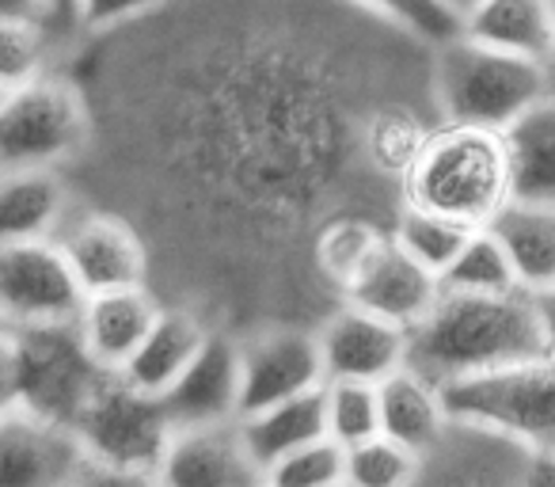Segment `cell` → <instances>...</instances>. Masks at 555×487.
I'll return each mask as SVG.
<instances>
[{
	"mask_svg": "<svg viewBox=\"0 0 555 487\" xmlns=\"http://www.w3.org/2000/svg\"><path fill=\"white\" fill-rule=\"evenodd\" d=\"M327 434L343 446H354L380 434V396L373 381H324Z\"/></svg>",
	"mask_w": 555,
	"mask_h": 487,
	"instance_id": "30",
	"label": "cell"
},
{
	"mask_svg": "<svg viewBox=\"0 0 555 487\" xmlns=\"http://www.w3.org/2000/svg\"><path fill=\"white\" fill-rule=\"evenodd\" d=\"M77 206L65 171L12 168L0 171V244L57 236L69 209Z\"/></svg>",
	"mask_w": 555,
	"mask_h": 487,
	"instance_id": "20",
	"label": "cell"
},
{
	"mask_svg": "<svg viewBox=\"0 0 555 487\" xmlns=\"http://www.w3.org/2000/svg\"><path fill=\"white\" fill-rule=\"evenodd\" d=\"M438 297L441 279L434 271H426L423 264H415L392 236L380 240L377 248L365 256V264L350 274L347 290H343V302L377 312V317L392 320V324L408 328V332L434 309Z\"/></svg>",
	"mask_w": 555,
	"mask_h": 487,
	"instance_id": "16",
	"label": "cell"
},
{
	"mask_svg": "<svg viewBox=\"0 0 555 487\" xmlns=\"http://www.w3.org/2000/svg\"><path fill=\"white\" fill-rule=\"evenodd\" d=\"M69 35L57 31L50 20H0V92H12L20 85H31L35 77L50 69H62Z\"/></svg>",
	"mask_w": 555,
	"mask_h": 487,
	"instance_id": "26",
	"label": "cell"
},
{
	"mask_svg": "<svg viewBox=\"0 0 555 487\" xmlns=\"http://www.w3.org/2000/svg\"><path fill=\"white\" fill-rule=\"evenodd\" d=\"M171 426H202L240 415V343L236 335L209 332L183 377L160 396Z\"/></svg>",
	"mask_w": 555,
	"mask_h": 487,
	"instance_id": "17",
	"label": "cell"
},
{
	"mask_svg": "<svg viewBox=\"0 0 555 487\" xmlns=\"http://www.w3.org/2000/svg\"><path fill=\"white\" fill-rule=\"evenodd\" d=\"M240 431L251 449V457L259 461L262 476L274 461H282L294 449L309 446V441L327 434V415H324V385L309 388V393L286 396V400L255 408L247 415H240Z\"/></svg>",
	"mask_w": 555,
	"mask_h": 487,
	"instance_id": "23",
	"label": "cell"
},
{
	"mask_svg": "<svg viewBox=\"0 0 555 487\" xmlns=\"http://www.w3.org/2000/svg\"><path fill=\"white\" fill-rule=\"evenodd\" d=\"M358 4H370V9L385 12V16H392L408 31L423 35L426 42H441L461 31V20L449 16L438 0H358Z\"/></svg>",
	"mask_w": 555,
	"mask_h": 487,
	"instance_id": "32",
	"label": "cell"
},
{
	"mask_svg": "<svg viewBox=\"0 0 555 487\" xmlns=\"http://www.w3.org/2000/svg\"><path fill=\"white\" fill-rule=\"evenodd\" d=\"M209 339V324L202 317H194L183 305H160L153 328L145 332V339L138 343L130 358L122 362V377L130 385H138L141 393L164 396L186 366L198 358V350Z\"/></svg>",
	"mask_w": 555,
	"mask_h": 487,
	"instance_id": "19",
	"label": "cell"
},
{
	"mask_svg": "<svg viewBox=\"0 0 555 487\" xmlns=\"http://www.w3.org/2000/svg\"><path fill=\"white\" fill-rule=\"evenodd\" d=\"M92 141V111L69 69L0 95V171L73 168Z\"/></svg>",
	"mask_w": 555,
	"mask_h": 487,
	"instance_id": "6",
	"label": "cell"
},
{
	"mask_svg": "<svg viewBox=\"0 0 555 487\" xmlns=\"http://www.w3.org/2000/svg\"><path fill=\"white\" fill-rule=\"evenodd\" d=\"M62 69L92 111L77 202L141 232L164 305L236 339L339 309L320 236L392 229L441 123L434 42L358 0H156Z\"/></svg>",
	"mask_w": 555,
	"mask_h": 487,
	"instance_id": "1",
	"label": "cell"
},
{
	"mask_svg": "<svg viewBox=\"0 0 555 487\" xmlns=\"http://www.w3.org/2000/svg\"><path fill=\"white\" fill-rule=\"evenodd\" d=\"M12 347H16L20 400L73 426L80 403L103 373V366L88 355L77 320L16 328Z\"/></svg>",
	"mask_w": 555,
	"mask_h": 487,
	"instance_id": "8",
	"label": "cell"
},
{
	"mask_svg": "<svg viewBox=\"0 0 555 487\" xmlns=\"http://www.w3.org/2000/svg\"><path fill=\"white\" fill-rule=\"evenodd\" d=\"M461 31L483 47L555 65L547 0H479L461 20Z\"/></svg>",
	"mask_w": 555,
	"mask_h": 487,
	"instance_id": "25",
	"label": "cell"
},
{
	"mask_svg": "<svg viewBox=\"0 0 555 487\" xmlns=\"http://www.w3.org/2000/svg\"><path fill=\"white\" fill-rule=\"evenodd\" d=\"M509 198L514 191L502 130L438 123L418 141L403 171V206L430 209L472 229H483Z\"/></svg>",
	"mask_w": 555,
	"mask_h": 487,
	"instance_id": "3",
	"label": "cell"
},
{
	"mask_svg": "<svg viewBox=\"0 0 555 487\" xmlns=\"http://www.w3.org/2000/svg\"><path fill=\"white\" fill-rule=\"evenodd\" d=\"M50 9V24L57 27L62 35H69V39H77V0H47Z\"/></svg>",
	"mask_w": 555,
	"mask_h": 487,
	"instance_id": "36",
	"label": "cell"
},
{
	"mask_svg": "<svg viewBox=\"0 0 555 487\" xmlns=\"http://www.w3.org/2000/svg\"><path fill=\"white\" fill-rule=\"evenodd\" d=\"M0 95H4V92H0Z\"/></svg>",
	"mask_w": 555,
	"mask_h": 487,
	"instance_id": "42",
	"label": "cell"
},
{
	"mask_svg": "<svg viewBox=\"0 0 555 487\" xmlns=\"http://www.w3.org/2000/svg\"><path fill=\"white\" fill-rule=\"evenodd\" d=\"M24 16V20H50L47 0H0V20Z\"/></svg>",
	"mask_w": 555,
	"mask_h": 487,
	"instance_id": "37",
	"label": "cell"
},
{
	"mask_svg": "<svg viewBox=\"0 0 555 487\" xmlns=\"http://www.w3.org/2000/svg\"><path fill=\"white\" fill-rule=\"evenodd\" d=\"M537 449L494 426L449 415L446 434L430 453H423L418 484H529Z\"/></svg>",
	"mask_w": 555,
	"mask_h": 487,
	"instance_id": "13",
	"label": "cell"
},
{
	"mask_svg": "<svg viewBox=\"0 0 555 487\" xmlns=\"http://www.w3.org/2000/svg\"><path fill=\"white\" fill-rule=\"evenodd\" d=\"M85 297L54 236L0 244V309L16 328L77 320Z\"/></svg>",
	"mask_w": 555,
	"mask_h": 487,
	"instance_id": "9",
	"label": "cell"
},
{
	"mask_svg": "<svg viewBox=\"0 0 555 487\" xmlns=\"http://www.w3.org/2000/svg\"><path fill=\"white\" fill-rule=\"evenodd\" d=\"M156 484L168 487H251L262 484V469L251 457L236 419L202 426H179L164 449Z\"/></svg>",
	"mask_w": 555,
	"mask_h": 487,
	"instance_id": "15",
	"label": "cell"
},
{
	"mask_svg": "<svg viewBox=\"0 0 555 487\" xmlns=\"http://www.w3.org/2000/svg\"><path fill=\"white\" fill-rule=\"evenodd\" d=\"M509 191L525 202H555V92L540 95L502 130Z\"/></svg>",
	"mask_w": 555,
	"mask_h": 487,
	"instance_id": "24",
	"label": "cell"
},
{
	"mask_svg": "<svg viewBox=\"0 0 555 487\" xmlns=\"http://www.w3.org/2000/svg\"><path fill=\"white\" fill-rule=\"evenodd\" d=\"M529 302H532V317H537V328H540V339H544V350L555 355V286L529 290Z\"/></svg>",
	"mask_w": 555,
	"mask_h": 487,
	"instance_id": "34",
	"label": "cell"
},
{
	"mask_svg": "<svg viewBox=\"0 0 555 487\" xmlns=\"http://www.w3.org/2000/svg\"><path fill=\"white\" fill-rule=\"evenodd\" d=\"M73 431L88 453L80 484H156L176 426L160 396L141 393L118 370H103L80 403Z\"/></svg>",
	"mask_w": 555,
	"mask_h": 487,
	"instance_id": "4",
	"label": "cell"
},
{
	"mask_svg": "<svg viewBox=\"0 0 555 487\" xmlns=\"http://www.w3.org/2000/svg\"><path fill=\"white\" fill-rule=\"evenodd\" d=\"M160 305L164 302L149 286H118L103 290V294H88L77 317L88 355L103 370H122V362L153 328Z\"/></svg>",
	"mask_w": 555,
	"mask_h": 487,
	"instance_id": "18",
	"label": "cell"
},
{
	"mask_svg": "<svg viewBox=\"0 0 555 487\" xmlns=\"http://www.w3.org/2000/svg\"><path fill=\"white\" fill-rule=\"evenodd\" d=\"M380 396V431L403 441L418 457L430 453L449 426V408L441 385H434L415 366H400L385 381H377Z\"/></svg>",
	"mask_w": 555,
	"mask_h": 487,
	"instance_id": "21",
	"label": "cell"
},
{
	"mask_svg": "<svg viewBox=\"0 0 555 487\" xmlns=\"http://www.w3.org/2000/svg\"><path fill=\"white\" fill-rule=\"evenodd\" d=\"M441 396L453 419L494 426L537 453H555V355L449 381Z\"/></svg>",
	"mask_w": 555,
	"mask_h": 487,
	"instance_id": "7",
	"label": "cell"
},
{
	"mask_svg": "<svg viewBox=\"0 0 555 487\" xmlns=\"http://www.w3.org/2000/svg\"><path fill=\"white\" fill-rule=\"evenodd\" d=\"M552 92H555V65H552Z\"/></svg>",
	"mask_w": 555,
	"mask_h": 487,
	"instance_id": "41",
	"label": "cell"
},
{
	"mask_svg": "<svg viewBox=\"0 0 555 487\" xmlns=\"http://www.w3.org/2000/svg\"><path fill=\"white\" fill-rule=\"evenodd\" d=\"M320 358L327 381H385L408 366V328L377 317L370 309L343 302L317 324Z\"/></svg>",
	"mask_w": 555,
	"mask_h": 487,
	"instance_id": "14",
	"label": "cell"
},
{
	"mask_svg": "<svg viewBox=\"0 0 555 487\" xmlns=\"http://www.w3.org/2000/svg\"><path fill=\"white\" fill-rule=\"evenodd\" d=\"M472 225H461L453 217H441L430 214V209H415V206H403L392 221V240L408 252L415 264H423L426 271H434L441 279L449 264L461 256V248L468 244L472 236Z\"/></svg>",
	"mask_w": 555,
	"mask_h": 487,
	"instance_id": "27",
	"label": "cell"
},
{
	"mask_svg": "<svg viewBox=\"0 0 555 487\" xmlns=\"http://www.w3.org/2000/svg\"><path fill=\"white\" fill-rule=\"evenodd\" d=\"M487 229L502 240V248H506L509 264H514L517 286H555V202L509 198L487 221Z\"/></svg>",
	"mask_w": 555,
	"mask_h": 487,
	"instance_id": "22",
	"label": "cell"
},
{
	"mask_svg": "<svg viewBox=\"0 0 555 487\" xmlns=\"http://www.w3.org/2000/svg\"><path fill=\"white\" fill-rule=\"evenodd\" d=\"M156 0H77V31L95 35L153 9Z\"/></svg>",
	"mask_w": 555,
	"mask_h": 487,
	"instance_id": "33",
	"label": "cell"
},
{
	"mask_svg": "<svg viewBox=\"0 0 555 487\" xmlns=\"http://www.w3.org/2000/svg\"><path fill=\"white\" fill-rule=\"evenodd\" d=\"M552 92V65L483 47L464 31L434 42V103L441 123L506 130Z\"/></svg>",
	"mask_w": 555,
	"mask_h": 487,
	"instance_id": "5",
	"label": "cell"
},
{
	"mask_svg": "<svg viewBox=\"0 0 555 487\" xmlns=\"http://www.w3.org/2000/svg\"><path fill=\"white\" fill-rule=\"evenodd\" d=\"M262 484L278 487H335L347 484V446L332 434L294 449L282 461H274L262 476Z\"/></svg>",
	"mask_w": 555,
	"mask_h": 487,
	"instance_id": "31",
	"label": "cell"
},
{
	"mask_svg": "<svg viewBox=\"0 0 555 487\" xmlns=\"http://www.w3.org/2000/svg\"><path fill=\"white\" fill-rule=\"evenodd\" d=\"M12 332H16V324H12V320H9V312L0 309V343L12 339Z\"/></svg>",
	"mask_w": 555,
	"mask_h": 487,
	"instance_id": "39",
	"label": "cell"
},
{
	"mask_svg": "<svg viewBox=\"0 0 555 487\" xmlns=\"http://www.w3.org/2000/svg\"><path fill=\"white\" fill-rule=\"evenodd\" d=\"M240 343V415L324 385L317 328L278 324Z\"/></svg>",
	"mask_w": 555,
	"mask_h": 487,
	"instance_id": "12",
	"label": "cell"
},
{
	"mask_svg": "<svg viewBox=\"0 0 555 487\" xmlns=\"http://www.w3.org/2000/svg\"><path fill=\"white\" fill-rule=\"evenodd\" d=\"M20 400V381H16V347L12 339L0 343V411Z\"/></svg>",
	"mask_w": 555,
	"mask_h": 487,
	"instance_id": "35",
	"label": "cell"
},
{
	"mask_svg": "<svg viewBox=\"0 0 555 487\" xmlns=\"http://www.w3.org/2000/svg\"><path fill=\"white\" fill-rule=\"evenodd\" d=\"M537 355L547 350L532 317L529 290H506V294L441 290L434 309L408 332V366L426 373L434 385H449Z\"/></svg>",
	"mask_w": 555,
	"mask_h": 487,
	"instance_id": "2",
	"label": "cell"
},
{
	"mask_svg": "<svg viewBox=\"0 0 555 487\" xmlns=\"http://www.w3.org/2000/svg\"><path fill=\"white\" fill-rule=\"evenodd\" d=\"M441 290H464V294H506L517 286L514 264H509L502 240L491 229H476L461 256L441 271Z\"/></svg>",
	"mask_w": 555,
	"mask_h": 487,
	"instance_id": "28",
	"label": "cell"
},
{
	"mask_svg": "<svg viewBox=\"0 0 555 487\" xmlns=\"http://www.w3.org/2000/svg\"><path fill=\"white\" fill-rule=\"evenodd\" d=\"M423 457L385 431L347 446V484L350 487H408L418 484Z\"/></svg>",
	"mask_w": 555,
	"mask_h": 487,
	"instance_id": "29",
	"label": "cell"
},
{
	"mask_svg": "<svg viewBox=\"0 0 555 487\" xmlns=\"http://www.w3.org/2000/svg\"><path fill=\"white\" fill-rule=\"evenodd\" d=\"M547 12H552V57H555V0H547Z\"/></svg>",
	"mask_w": 555,
	"mask_h": 487,
	"instance_id": "40",
	"label": "cell"
},
{
	"mask_svg": "<svg viewBox=\"0 0 555 487\" xmlns=\"http://www.w3.org/2000/svg\"><path fill=\"white\" fill-rule=\"evenodd\" d=\"M438 4H441V9H446V12H449V16L464 20V16H468V12H472V9H476L479 0H438Z\"/></svg>",
	"mask_w": 555,
	"mask_h": 487,
	"instance_id": "38",
	"label": "cell"
},
{
	"mask_svg": "<svg viewBox=\"0 0 555 487\" xmlns=\"http://www.w3.org/2000/svg\"><path fill=\"white\" fill-rule=\"evenodd\" d=\"M54 240L62 244L65 259H69L85 294H103V290L118 286H145L149 282L145 240L115 209L77 202Z\"/></svg>",
	"mask_w": 555,
	"mask_h": 487,
	"instance_id": "10",
	"label": "cell"
},
{
	"mask_svg": "<svg viewBox=\"0 0 555 487\" xmlns=\"http://www.w3.org/2000/svg\"><path fill=\"white\" fill-rule=\"evenodd\" d=\"M88 453L69 423L16 400L0 411V487L80 484Z\"/></svg>",
	"mask_w": 555,
	"mask_h": 487,
	"instance_id": "11",
	"label": "cell"
}]
</instances>
